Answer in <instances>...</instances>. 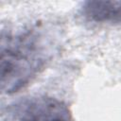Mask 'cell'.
I'll return each mask as SVG.
<instances>
[{
    "label": "cell",
    "instance_id": "cell-2",
    "mask_svg": "<svg viewBox=\"0 0 121 121\" xmlns=\"http://www.w3.org/2000/svg\"><path fill=\"white\" fill-rule=\"evenodd\" d=\"M4 121H72V112L61 100L47 95L24 97L9 105Z\"/></svg>",
    "mask_w": 121,
    "mask_h": 121
},
{
    "label": "cell",
    "instance_id": "cell-3",
    "mask_svg": "<svg viewBox=\"0 0 121 121\" xmlns=\"http://www.w3.org/2000/svg\"><path fill=\"white\" fill-rule=\"evenodd\" d=\"M81 15L90 22L99 24H121V1L88 0L80 8Z\"/></svg>",
    "mask_w": 121,
    "mask_h": 121
},
{
    "label": "cell",
    "instance_id": "cell-1",
    "mask_svg": "<svg viewBox=\"0 0 121 121\" xmlns=\"http://www.w3.org/2000/svg\"><path fill=\"white\" fill-rule=\"evenodd\" d=\"M58 47V34L48 25L36 24L16 34H2V92L13 94L27 85L46 66Z\"/></svg>",
    "mask_w": 121,
    "mask_h": 121
}]
</instances>
